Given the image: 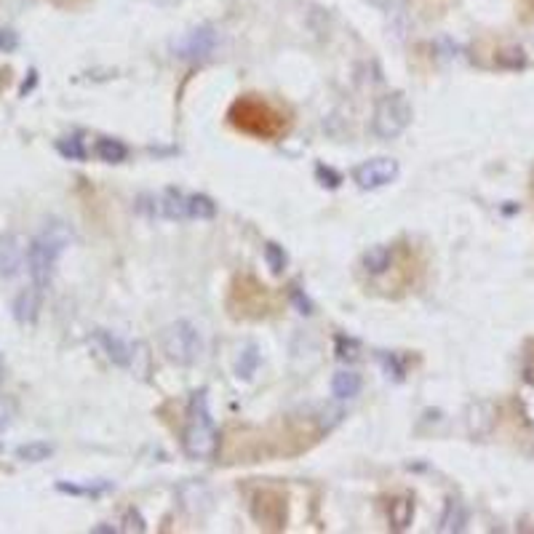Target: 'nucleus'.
<instances>
[{
	"instance_id": "nucleus-10",
	"label": "nucleus",
	"mask_w": 534,
	"mask_h": 534,
	"mask_svg": "<svg viewBox=\"0 0 534 534\" xmlns=\"http://www.w3.org/2000/svg\"><path fill=\"white\" fill-rule=\"evenodd\" d=\"M401 174L398 169V161L393 158H372L361 166H355L353 171V179L361 190H377V188H385L390 182H396Z\"/></svg>"
},
{
	"instance_id": "nucleus-20",
	"label": "nucleus",
	"mask_w": 534,
	"mask_h": 534,
	"mask_svg": "<svg viewBox=\"0 0 534 534\" xmlns=\"http://www.w3.org/2000/svg\"><path fill=\"white\" fill-rule=\"evenodd\" d=\"M57 489L65 492V495H89V497H97V495H105V492L112 489V481H92V484H67V481H59Z\"/></svg>"
},
{
	"instance_id": "nucleus-8",
	"label": "nucleus",
	"mask_w": 534,
	"mask_h": 534,
	"mask_svg": "<svg viewBox=\"0 0 534 534\" xmlns=\"http://www.w3.org/2000/svg\"><path fill=\"white\" fill-rule=\"evenodd\" d=\"M286 492L278 486H257L249 495V511L262 530L281 532L286 527Z\"/></svg>"
},
{
	"instance_id": "nucleus-12",
	"label": "nucleus",
	"mask_w": 534,
	"mask_h": 534,
	"mask_svg": "<svg viewBox=\"0 0 534 534\" xmlns=\"http://www.w3.org/2000/svg\"><path fill=\"white\" fill-rule=\"evenodd\" d=\"M94 342L102 347V353H105L107 358L112 363H118V366H128L131 358H134V347L128 342H123L118 334H109V331L100 328V331H94Z\"/></svg>"
},
{
	"instance_id": "nucleus-5",
	"label": "nucleus",
	"mask_w": 534,
	"mask_h": 534,
	"mask_svg": "<svg viewBox=\"0 0 534 534\" xmlns=\"http://www.w3.org/2000/svg\"><path fill=\"white\" fill-rule=\"evenodd\" d=\"M185 451L193 460H212L219 454V435L214 427V417L209 412L206 390L196 393L188 409V427H185Z\"/></svg>"
},
{
	"instance_id": "nucleus-19",
	"label": "nucleus",
	"mask_w": 534,
	"mask_h": 534,
	"mask_svg": "<svg viewBox=\"0 0 534 534\" xmlns=\"http://www.w3.org/2000/svg\"><path fill=\"white\" fill-rule=\"evenodd\" d=\"M57 153H59L62 158H67V161H86V158H89L86 142H83L78 134H73V136H62V139L57 142Z\"/></svg>"
},
{
	"instance_id": "nucleus-14",
	"label": "nucleus",
	"mask_w": 534,
	"mask_h": 534,
	"mask_svg": "<svg viewBox=\"0 0 534 534\" xmlns=\"http://www.w3.org/2000/svg\"><path fill=\"white\" fill-rule=\"evenodd\" d=\"M393 254H396L393 246H385V243L372 246V249L363 254V259H361L363 273H366L369 278H382V276L388 273L390 262H393Z\"/></svg>"
},
{
	"instance_id": "nucleus-16",
	"label": "nucleus",
	"mask_w": 534,
	"mask_h": 534,
	"mask_svg": "<svg viewBox=\"0 0 534 534\" xmlns=\"http://www.w3.org/2000/svg\"><path fill=\"white\" fill-rule=\"evenodd\" d=\"M388 519L393 524V530H407L415 519V503L409 497H396L388 505Z\"/></svg>"
},
{
	"instance_id": "nucleus-31",
	"label": "nucleus",
	"mask_w": 534,
	"mask_h": 534,
	"mask_svg": "<svg viewBox=\"0 0 534 534\" xmlns=\"http://www.w3.org/2000/svg\"><path fill=\"white\" fill-rule=\"evenodd\" d=\"M0 382H3V358H0Z\"/></svg>"
},
{
	"instance_id": "nucleus-27",
	"label": "nucleus",
	"mask_w": 534,
	"mask_h": 534,
	"mask_svg": "<svg viewBox=\"0 0 534 534\" xmlns=\"http://www.w3.org/2000/svg\"><path fill=\"white\" fill-rule=\"evenodd\" d=\"M8 423H11V407L0 398V433L8 427Z\"/></svg>"
},
{
	"instance_id": "nucleus-6",
	"label": "nucleus",
	"mask_w": 534,
	"mask_h": 534,
	"mask_svg": "<svg viewBox=\"0 0 534 534\" xmlns=\"http://www.w3.org/2000/svg\"><path fill=\"white\" fill-rule=\"evenodd\" d=\"M227 311L232 319L259 320L276 316L278 302L254 276H238L230 286Z\"/></svg>"
},
{
	"instance_id": "nucleus-29",
	"label": "nucleus",
	"mask_w": 534,
	"mask_h": 534,
	"mask_svg": "<svg viewBox=\"0 0 534 534\" xmlns=\"http://www.w3.org/2000/svg\"><path fill=\"white\" fill-rule=\"evenodd\" d=\"M51 5H59V8H75V5H81L83 0H48Z\"/></svg>"
},
{
	"instance_id": "nucleus-3",
	"label": "nucleus",
	"mask_w": 534,
	"mask_h": 534,
	"mask_svg": "<svg viewBox=\"0 0 534 534\" xmlns=\"http://www.w3.org/2000/svg\"><path fill=\"white\" fill-rule=\"evenodd\" d=\"M73 232L62 224V222H51L46 224L30 243L27 249V267H30V278L32 284L43 292L51 284L54 267L59 262V257L65 254V249L70 246Z\"/></svg>"
},
{
	"instance_id": "nucleus-13",
	"label": "nucleus",
	"mask_w": 534,
	"mask_h": 534,
	"mask_svg": "<svg viewBox=\"0 0 534 534\" xmlns=\"http://www.w3.org/2000/svg\"><path fill=\"white\" fill-rule=\"evenodd\" d=\"M40 294L43 292L35 284L30 289L19 292L16 300H13V305H11L13 319L19 320V323H35L38 320V311H40Z\"/></svg>"
},
{
	"instance_id": "nucleus-17",
	"label": "nucleus",
	"mask_w": 534,
	"mask_h": 534,
	"mask_svg": "<svg viewBox=\"0 0 534 534\" xmlns=\"http://www.w3.org/2000/svg\"><path fill=\"white\" fill-rule=\"evenodd\" d=\"M19 265H22V249L16 246V241L13 238L0 241V276L3 278L16 276Z\"/></svg>"
},
{
	"instance_id": "nucleus-24",
	"label": "nucleus",
	"mask_w": 534,
	"mask_h": 534,
	"mask_svg": "<svg viewBox=\"0 0 534 534\" xmlns=\"http://www.w3.org/2000/svg\"><path fill=\"white\" fill-rule=\"evenodd\" d=\"M265 257H267V265H270L273 273H281V270L286 267V254H284V249H278L276 243H267V246H265Z\"/></svg>"
},
{
	"instance_id": "nucleus-7",
	"label": "nucleus",
	"mask_w": 534,
	"mask_h": 534,
	"mask_svg": "<svg viewBox=\"0 0 534 534\" xmlns=\"http://www.w3.org/2000/svg\"><path fill=\"white\" fill-rule=\"evenodd\" d=\"M161 350L166 353L169 361L190 366L201 358L204 353V339L196 323L190 320H177L169 328H163L161 334Z\"/></svg>"
},
{
	"instance_id": "nucleus-2",
	"label": "nucleus",
	"mask_w": 534,
	"mask_h": 534,
	"mask_svg": "<svg viewBox=\"0 0 534 534\" xmlns=\"http://www.w3.org/2000/svg\"><path fill=\"white\" fill-rule=\"evenodd\" d=\"M227 120L235 131L257 136V139H267V142L284 139L292 128L289 115L259 94H246V97L235 100L230 105Z\"/></svg>"
},
{
	"instance_id": "nucleus-25",
	"label": "nucleus",
	"mask_w": 534,
	"mask_h": 534,
	"mask_svg": "<svg viewBox=\"0 0 534 534\" xmlns=\"http://www.w3.org/2000/svg\"><path fill=\"white\" fill-rule=\"evenodd\" d=\"M16 46H19V35L13 32V30H0V51L3 54H11V51H16Z\"/></svg>"
},
{
	"instance_id": "nucleus-30",
	"label": "nucleus",
	"mask_w": 534,
	"mask_h": 534,
	"mask_svg": "<svg viewBox=\"0 0 534 534\" xmlns=\"http://www.w3.org/2000/svg\"><path fill=\"white\" fill-rule=\"evenodd\" d=\"M32 86H35V70H30V81H27V83L22 86V94H27V92L32 89Z\"/></svg>"
},
{
	"instance_id": "nucleus-22",
	"label": "nucleus",
	"mask_w": 534,
	"mask_h": 534,
	"mask_svg": "<svg viewBox=\"0 0 534 534\" xmlns=\"http://www.w3.org/2000/svg\"><path fill=\"white\" fill-rule=\"evenodd\" d=\"M465 524V513H462V505L457 500H449L446 505V513L441 516V532H460Z\"/></svg>"
},
{
	"instance_id": "nucleus-4",
	"label": "nucleus",
	"mask_w": 534,
	"mask_h": 534,
	"mask_svg": "<svg viewBox=\"0 0 534 534\" xmlns=\"http://www.w3.org/2000/svg\"><path fill=\"white\" fill-rule=\"evenodd\" d=\"M136 209L150 216L163 219H212L216 214V204L206 196H190V193H158V196H142L136 201Z\"/></svg>"
},
{
	"instance_id": "nucleus-9",
	"label": "nucleus",
	"mask_w": 534,
	"mask_h": 534,
	"mask_svg": "<svg viewBox=\"0 0 534 534\" xmlns=\"http://www.w3.org/2000/svg\"><path fill=\"white\" fill-rule=\"evenodd\" d=\"M409 123H412V105L401 92H393V94L382 97L374 107L372 131L380 139H396L398 134L407 131Z\"/></svg>"
},
{
	"instance_id": "nucleus-15",
	"label": "nucleus",
	"mask_w": 534,
	"mask_h": 534,
	"mask_svg": "<svg viewBox=\"0 0 534 534\" xmlns=\"http://www.w3.org/2000/svg\"><path fill=\"white\" fill-rule=\"evenodd\" d=\"M361 388H363V380H361V374H355V372H339V374H334V380H331V396L339 398V401L355 398V396L361 393Z\"/></svg>"
},
{
	"instance_id": "nucleus-23",
	"label": "nucleus",
	"mask_w": 534,
	"mask_h": 534,
	"mask_svg": "<svg viewBox=\"0 0 534 534\" xmlns=\"http://www.w3.org/2000/svg\"><path fill=\"white\" fill-rule=\"evenodd\" d=\"M259 366V353H257V345H246L241 358H238V377L249 380Z\"/></svg>"
},
{
	"instance_id": "nucleus-11",
	"label": "nucleus",
	"mask_w": 534,
	"mask_h": 534,
	"mask_svg": "<svg viewBox=\"0 0 534 534\" xmlns=\"http://www.w3.org/2000/svg\"><path fill=\"white\" fill-rule=\"evenodd\" d=\"M216 48V32L212 27H198V30H190L185 38H179L174 43V51L179 59H188V62H198V59H206Z\"/></svg>"
},
{
	"instance_id": "nucleus-1",
	"label": "nucleus",
	"mask_w": 534,
	"mask_h": 534,
	"mask_svg": "<svg viewBox=\"0 0 534 534\" xmlns=\"http://www.w3.org/2000/svg\"><path fill=\"white\" fill-rule=\"evenodd\" d=\"M320 430L305 425H292V423H278V425L262 430H232L224 435V441L219 443V457L224 462H259L267 457H278V454H300L305 449H311L319 441Z\"/></svg>"
},
{
	"instance_id": "nucleus-18",
	"label": "nucleus",
	"mask_w": 534,
	"mask_h": 534,
	"mask_svg": "<svg viewBox=\"0 0 534 534\" xmlns=\"http://www.w3.org/2000/svg\"><path fill=\"white\" fill-rule=\"evenodd\" d=\"M94 155L100 158V161H105V163H120V161H126L128 158V147L123 144V142H118V139H97V144H94Z\"/></svg>"
},
{
	"instance_id": "nucleus-21",
	"label": "nucleus",
	"mask_w": 534,
	"mask_h": 534,
	"mask_svg": "<svg viewBox=\"0 0 534 534\" xmlns=\"http://www.w3.org/2000/svg\"><path fill=\"white\" fill-rule=\"evenodd\" d=\"M54 454V446L51 443H43V441H32V443H24L16 449V457L24 460V462H43Z\"/></svg>"
},
{
	"instance_id": "nucleus-26",
	"label": "nucleus",
	"mask_w": 534,
	"mask_h": 534,
	"mask_svg": "<svg viewBox=\"0 0 534 534\" xmlns=\"http://www.w3.org/2000/svg\"><path fill=\"white\" fill-rule=\"evenodd\" d=\"M519 11H521V19L532 22L534 19V0H519Z\"/></svg>"
},
{
	"instance_id": "nucleus-28",
	"label": "nucleus",
	"mask_w": 534,
	"mask_h": 534,
	"mask_svg": "<svg viewBox=\"0 0 534 534\" xmlns=\"http://www.w3.org/2000/svg\"><path fill=\"white\" fill-rule=\"evenodd\" d=\"M527 380L534 385V342H530V353H527Z\"/></svg>"
}]
</instances>
